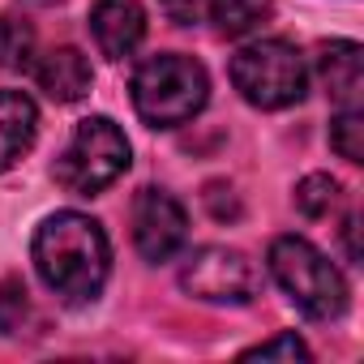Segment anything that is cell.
Here are the masks:
<instances>
[{"label":"cell","instance_id":"7a4b0ae2","mask_svg":"<svg viewBox=\"0 0 364 364\" xmlns=\"http://www.w3.org/2000/svg\"><path fill=\"white\" fill-rule=\"evenodd\" d=\"M210 99V77L193 56L163 52L133 73V107L150 129L189 124Z\"/></svg>","mask_w":364,"mask_h":364},{"label":"cell","instance_id":"9a60e30c","mask_svg":"<svg viewBox=\"0 0 364 364\" xmlns=\"http://www.w3.org/2000/svg\"><path fill=\"white\" fill-rule=\"evenodd\" d=\"M330 146H334L338 159H347V163H360V159H364V120H360L355 107H351V112H338V120L330 124Z\"/></svg>","mask_w":364,"mask_h":364},{"label":"cell","instance_id":"d6986e66","mask_svg":"<svg viewBox=\"0 0 364 364\" xmlns=\"http://www.w3.org/2000/svg\"><path fill=\"white\" fill-rule=\"evenodd\" d=\"M159 9L176 22V26H198L210 14V0H159Z\"/></svg>","mask_w":364,"mask_h":364},{"label":"cell","instance_id":"ba28073f","mask_svg":"<svg viewBox=\"0 0 364 364\" xmlns=\"http://www.w3.org/2000/svg\"><path fill=\"white\" fill-rule=\"evenodd\" d=\"M90 35L107 60H124L146 39V9L137 0H95L90 9Z\"/></svg>","mask_w":364,"mask_h":364},{"label":"cell","instance_id":"6da1fadb","mask_svg":"<svg viewBox=\"0 0 364 364\" xmlns=\"http://www.w3.org/2000/svg\"><path fill=\"white\" fill-rule=\"evenodd\" d=\"M35 270L39 279L65 300V304H86L103 291L107 283V266H112V249L103 228L90 215L77 210H60L52 219H43V228L35 232Z\"/></svg>","mask_w":364,"mask_h":364},{"label":"cell","instance_id":"7c38bea8","mask_svg":"<svg viewBox=\"0 0 364 364\" xmlns=\"http://www.w3.org/2000/svg\"><path fill=\"white\" fill-rule=\"evenodd\" d=\"M210 18H215L219 35L245 39L270 18V0H210Z\"/></svg>","mask_w":364,"mask_h":364},{"label":"cell","instance_id":"8fae6325","mask_svg":"<svg viewBox=\"0 0 364 364\" xmlns=\"http://www.w3.org/2000/svg\"><path fill=\"white\" fill-rule=\"evenodd\" d=\"M317 69H321V82H326L330 99H334L343 112L360 107V82H364L360 43H347V39H338V43H326V48L317 52Z\"/></svg>","mask_w":364,"mask_h":364},{"label":"cell","instance_id":"ac0fdd59","mask_svg":"<svg viewBox=\"0 0 364 364\" xmlns=\"http://www.w3.org/2000/svg\"><path fill=\"white\" fill-rule=\"evenodd\" d=\"M206 210L219 219V223H236L240 219V198L232 193V185H206Z\"/></svg>","mask_w":364,"mask_h":364},{"label":"cell","instance_id":"ffe728a7","mask_svg":"<svg viewBox=\"0 0 364 364\" xmlns=\"http://www.w3.org/2000/svg\"><path fill=\"white\" fill-rule=\"evenodd\" d=\"M39 5H52V0H39Z\"/></svg>","mask_w":364,"mask_h":364},{"label":"cell","instance_id":"2e32d148","mask_svg":"<svg viewBox=\"0 0 364 364\" xmlns=\"http://www.w3.org/2000/svg\"><path fill=\"white\" fill-rule=\"evenodd\" d=\"M26 313H31L26 283L22 279H5V283H0V334H18Z\"/></svg>","mask_w":364,"mask_h":364},{"label":"cell","instance_id":"30bf717a","mask_svg":"<svg viewBox=\"0 0 364 364\" xmlns=\"http://www.w3.org/2000/svg\"><path fill=\"white\" fill-rule=\"evenodd\" d=\"M35 77H39L43 95L56 99V103H77V99L90 90V82H95L90 60H86L77 48H52V52L35 65Z\"/></svg>","mask_w":364,"mask_h":364},{"label":"cell","instance_id":"9c48e42d","mask_svg":"<svg viewBox=\"0 0 364 364\" xmlns=\"http://www.w3.org/2000/svg\"><path fill=\"white\" fill-rule=\"evenodd\" d=\"M39 137V107L22 90H0V171L31 154Z\"/></svg>","mask_w":364,"mask_h":364},{"label":"cell","instance_id":"4fadbf2b","mask_svg":"<svg viewBox=\"0 0 364 364\" xmlns=\"http://www.w3.org/2000/svg\"><path fill=\"white\" fill-rule=\"evenodd\" d=\"M338 202H343V185L326 171H313L296 185V210L304 219H326V215L338 210Z\"/></svg>","mask_w":364,"mask_h":364},{"label":"cell","instance_id":"e0dca14e","mask_svg":"<svg viewBox=\"0 0 364 364\" xmlns=\"http://www.w3.org/2000/svg\"><path fill=\"white\" fill-rule=\"evenodd\" d=\"M313 351L304 347V338H296L291 330L287 334H274V338H266V343H257V347H249L245 351V360H309Z\"/></svg>","mask_w":364,"mask_h":364},{"label":"cell","instance_id":"5b68a950","mask_svg":"<svg viewBox=\"0 0 364 364\" xmlns=\"http://www.w3.org/2000/svg\"><path fill=\"white\" fill-rule=\"evenodd\" d=\"M232 86L240 90L245 103H253L262 112H283V107L304 99L309 69L291 43L262 39V43H249L232 56Z\"/></svg>","mask_w":364,"mask_h":364},{"label":"cell","instance_id":"8992f818","mask_svg":"<svg viewBox=\"0 0 364 364\" xmlns=\"http://www.w3.org/2000/svg\"><path fill=\"white\" fill-rule=\"evenodd\" d=\"M180 287L193 300H206V304H249L257 291V270L240 249L206 245L185 262Z\"/></svg>","mask_w":364,"mask_h":364},{"label":"cell","instance_id":"277c9868","mask_svg":"<svg viewBox=\"0 0 364 364\" xmlns=\"http://www.w3.org/2000/svg\"><path fill=\"white\" fill-rule=\"evenodd\" d=\"M124 171H129V137L107 116H86L73 129L69 146L60 150V159L52 167L56 185L77 193V198L103 193L107 185H116Z\"/></svg>","mask_w":364,"mask_h":364},{"label":"cell","instance_id":"52a82bcc","mask_svg":"<svg viewBox=\"0 0 364 364\" xmlns=\"http://www.w3.org/2000/svg\"><path fill=\"white\" fill-rule=\"evenodd\" d=\"M189 236V219L167 189H141L133 202V245L146 262H171Z\"/></svg>","mask_w":364,"mask_h":364},{"label":"cell","instance_id":"5bb4252c","mask_svg":"<svg viewBox=\"0 0 364 364\" xmlns=\"http://www.w3.org/2000/svg\"><path fill=\"white\" fill-rule=\"evenodd\" d=\"M35 31L22 18H0V69H31Z\"/></svg>","mask_w":364,"mask_h":364},{"label":"cell","instance_id":"3957f363","mask_svg":"<svg viewBox=\"0 0 364 364\" xmlns=\"http://www.w3.org/2000/svg\"><path fill=\"white\" fill-rule=\"evenodd\" d=\"M270 274L304 317L330 321L347 309V283L338 266L300 236H279L270 245Z\"/></svg>","mask_w":364,"mask_h":364}]
</instances>
